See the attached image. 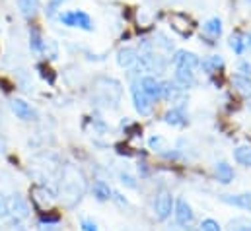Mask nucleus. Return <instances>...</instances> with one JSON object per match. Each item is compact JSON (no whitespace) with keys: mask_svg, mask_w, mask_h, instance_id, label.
<instances>
[{"mask_svg":"<svg viewBox=\"0 0 251 231\" xmlns=\"http://www.w3.org/2000/svg\"><path fill=\"white\" fill-rule=\"evenodd\" d=\"M86 192V177L74 165H66L61 177V200L68 208H74Z\"/></svg>","mask_w":251,"mask_h":231,"instance_id":"nucleus-1","label":"nucleus"},{"mask_svg":"<svg viewBox=\"0 0 251 231\" xmlns=\"http://www.w3.org/2000/svg\"><path fill=\"white\" fill-rule=\"evenodd\" d=\"M174 206H176V198L172 194V190L168 188H160L154 196V216L158 222H168L174 214Z\"/></svg>","mask_w":251,"mask_h":231,"instance_id":"nucleus-2","label":"nucleus"},{"mask_svg":"<svg viewBox=\"0 0 251 231\" xmlns=\"http://www.w3.org/2000/svg\"><path fill=\"white\" fill-rule=\"evenodd\" d=\"M59 20L66 27H78V29H84V31H94V20L90 18V14H86L82 10L63 12L59 16Z\"/></svg>","mask_w":251,"mask_h":231,"instance_id":"nucleus-3","label":"nucleus"},{"mask_svg":"<svg viewBox=\"0 0 251 231\" xmlns=\"http://www.w3.org/2000/svg\"><path fill=\"white\" fill-rule=\"evenodd\" d=\"M138 64L144 72H150L154 76L166 72V58L162 55H156L152 49H146V51L138 53Z\"/></svg>","mask_w":251,"mask_h":231,"instance_id":"nucleus-4","label":"nucleus"},{"mask_svg":"<svg viewBox=\"0 0 251 231\" xmlns=\"http://www.w3.org/2000/svg\"><path fill=\"white\" fill-rule=\"evenodd\" d=\"M130 97H132V105L136 109V113L140 116H150L154 109V101L142 92V88L138 86V82L130 84Z\"/></svg>","mask_w":251,"mask_h":231,"instance_id":"nucleus-5","label":"nucleus"},{"mask_svg":"<svg viewBox=\"0 0 251 231\" xmlns=\"http://www.w3.org/2000/svg\"><path fill=\"white\" fill-rule=\"evenodd\" d=\"M174 218H176V224L181 228V230H191L195 226V212L191 208L185 198H177L176 200V206H174Z\"/></svg>","mask_w":251,"mask_h":231,"instance_id":"nucleus-6","label":"nucleus"},{"mask_svg":"<svg viewBox=\"0 0 251 231\" xmlns=\"http://www.w3.org/2000/svg\"><path fill=\"white\" fill-rule=\"evenodd\" d=\"M138 86L142 88V92H144L152 101H160V99H162V82H160L154 74H146V76L138 78Z\"/></svg>","mask_w":251,"mask_h":231,"instance_id":"nucleus-7","label":"nucleus"},{"mask_svg":"<svg viewBox=\"0 0 251 231\" xmlns=\"http://www.w3.org/2000/svg\"><path fill=\"white\" fill-rule=\"evenodd\" d=\"M172 64H174V68H191V70H195L201 64V58L197 57L195 53H191V51L179 49L172 57Z\"/></svg>","mask_w":251,"mask_h":231,"instance_id":"nucleus-8","label":"nucleus"},{"mask_svg":"<svg viewBox=\"0 0 251 231\" xmlns=\"http://www.w3.org/2000/svg\"><path fill=\"white\" fill-rule=\"evenodd\" d=\"M10 109H12V113L18 116L20 120H35L37 118L35 109L27 101H24V99H12L10 101Z\"/></svg>","mask_w":251,"mask_h":231,"instance_id":"nucleus-9","label":"nucleus"},{"mask_svg":"<svg viewBox=\"0 0 251 231\" xmlns=\"http://www.w3.org/2000/svg\"><path fill=\"white\" fill-rule=\"evenodd\" d=\"M8 208H10V216H14V220H25V218H29V204L20 194H14L8 200Z\"/></svg>","mask_w":251,"mask_h":231,"instance_id":"nucleus-10","label":"nucleus"},{"mask_svg":"<svg viewBox=\"0 0 251 231\" xmlns=\"http://www.w3.org/2000/svg\"><path fill=\"white\" fill-rule=\"evenodd\" d=\"M220 200L224 204H230L234 208L251 212V192H240V194H222Z\"/></svg>","mask_w":251,"mask_h":231,"instance_id":"nucleus-11","label":"nucleus"},{"mask_svg":"<svg viewBox=\"0 0 251 231\" xmlns=\"http://www.w3.org/2000/svg\"><path fill=\"white\" fill-rule=\"evenodd\" d=\"M183 88L176 82V80H164L162 82V99L168 103H176L181 95H183Z\"/></svg>","mask_w":251,"mask_h":231,"instance_id":"nucleus-12","label":"nucleus"},{"mask_svg":"<svg viewBox=\"0 0 251 231\" xmlns=\"http://www.w3.org/2000/svg\"><path fill=\"white\" fill-rule=\"evenodd\" d=\"M164 122L174 126V128H181L187 124V113H185V107L183 105H176L172 107L166 115H164Z\"/></svg>","mask_w":251,"mask_h":231,"instance_id":"nucleus-13","label":"nucleus"},{"mask_svg":"<svg viewBox=\"0 0 251 231\" xmlns=\"http://www.w3.org/2000/svg\"><path fill=\"white\" fill-rule=\"evenodd\" d=\"M214 177H216V181L220 183V185H230L232 181H234V167L228 163V162H224V160H220V162H216L214 163Z\"/></svg>","mask_w":251,"mask_h":231,"instance_id":"nucleus-14","label":"nucleus"},{"mask_svg":"<svg viewBox=\"0 0 251 231\" xmlns=\"http://www.w3.org/2000/svg\"><path fill=\"white\" fill-rule=\"evenodd\" d=\"M172 27L181 35V37H191L193 33V25H191V20H189L185 14H174L172 16Z\"/></svg>","mask_w":251,"mask_h":231,"instance_id":"nucleus-15","label":"nucleus"},{"mask_svg":"<svg viewBox=\"0 0 251 231\" xmlns=\"http://www.w3.org/2000/svg\"><path fill=\"white\" fill-rule=\"evenodd\" d=\"M174 80L183 90H189V88H195L197 86V76H195V70H191V68H176Z\"/></svg>","mask_w":251,"mask_h":231,"instance_id":"nucleus-16","label":"nucleus"},{"mask_svg":"<svg viewBox=\"0 0 251 231\" xmlns=\"http://www.w3.org/2000/svg\"><path fill=\"white\" fill-rule=\"evenodd\" d=\"M117 64L121 68H132L138 64V51L132 47H123L117 53Z\"/></svg>","mask_w":251,"mask_h":231,"instance_id":"nucleus-17","label":"nucleus"},{"mask_svg":"<svg viewBox=\"0 0 251 231\" xmlns=\"http://www.w3.org/2000/svg\"><path fill=\"white\" fill-rule=\"evenodd\" d=\"M199 68H201L204 74L212 76V74H216L218 70H222V68H224V58L220 57V55H210V57H206V58H202V60H201Z\"/></svg>","mask_w":251,"mask_h":231,"instance_id":"nucleus-18","label":"nucleus"},{"mask_svg":"<svg viewBox=\"0 0 251 231\" xmlns=\"http://www.w3.org/2000/svg\"><path fill=\"white\" fill-rule=\"evenodd\" d=\"M92 194H94V198L98 202H109L113 198V190H111V186L105 181H94Z\"/></svg>","mask_w":251,"mask_h":231,"instance_id":"nucleus-19","label":"nucleus"},{"mask_svg":"<svg viewBox=\"0 0 251 231\" xmlns=\"http://www.w3.org/2000/svg\"><path fill=\"white\" fill-rule=\"evenodd\" d=\"M222 31H224V27H222V20L220 18H210V20H206L202 23V33L206 37H210V39H218L222 35Z\"/></svg>","mask_w":251,"mask_h":231,"instance_id":"nucleus-20","label":"nucleus"},{"mask_svg":"<svg viewBox=\"0 0 251 231\" xmlns=\"http://www.w3.org/2000/svg\"><path fill=\"white\" fill-rule=\"evenodd\" d=\"M234 162L242 167H251V146L250 144H244V146H238L234 150Z\"/></svg>","mask_w":251,"mask_h":231,"instance_id":"nucleus-21","label":"nucleus"},{"mask_svg":"<svg viewBox=\"0 0 251 231\" xmlns=\"http://www.w3.org/2000/svg\"><path fill=\"white\" fill-rule=\"evenodd\" d=\"M232 84H234V88L242 93V95H246V97H251V78L250 76H244V74H234L232 76Z\"/></svg>","mask_w":251,"mask_h":231,"instance_id":"nucleus-22","label":"nucleus"},{"mask_svg":"<svg viewBox=\"0 0 251 231\" xmlns=\"http://www.w3.org/2000/svg\"><path fill=\"white\" fill-rule=\"evenodd\" d=\"M228 45H230V49H232L238 57L246 55V53H248V49H246V33H242V31L232 33V37H230Z\"/></svg>","mask_w":251,"mask_h":231,"instance_id":"nucleus-23","label":"nucleus"},{"mask_svg":"<svg viewBox=\"0 0 251 231\" xmlns=\"http://www.w3.org/2000/svg\"><path fill=\"white\" fill-rule=\"evenodd\" d=\"M29 49L33 53H43V49H45V39L41 37V31L37 27L29 29Z\"/></svg>","mask_w":251,"mask_h":231,"instance_id":"nucleus-24","label":"nucleus"},{"mask_svg":"<svg viewBox=\"0 0 251 231\" xmlns=\"http://www.w3.org/2000/svg\"><path fill=\"white\" fill-rule=\"evenodd\" d=\"M18 8L25 18H33L39 10V0H18Z\"/></svg>","mask_w":251,"mask_h":231,"instance_id":"nucleus-25","label":"nucleus"},{"mask_svg":"<svg viewBox=\"0 0 251 231\" xmlns=\"http://www.w3.org/2000/svg\"><path fill=\"white\" fill-rule=\"evenodd\" d=\"M228 231H251L250 218H234L228 224Z\"/></svg>","mask_w":251,"mask_h":231,"instance_id":"nucleus-26","label":"nucleus"},{"mask_svg":"<svg viewBox=\"0 0 251 231\" xmlns=\"http://www.w3.org/2000/svg\"><path fill=\"white\" fill-rule=\"evenodd\" d=\"M148 146H150V150L164 154V150H166V140H164L160 134H156V136H150V138H148Z\"/></svg>","mask_w":251,"mask_h":231,"instance_id":"nucleus-27","label":"nucleus"},{"mask_svg":"<svg viewBox=\"0 0 251 231\" xmlns=\"http://www.w3.org/2000/svg\"><path fill=\"white\" fill-rule=\"evenodd\" d=\"M64 4V0H49L47 2V8H45V16L49 18V20H53L57 14H59V8Z\"/></svg>","mask_w":251,"mask_h":231,"instance_id":"nucleus-28","label":"nucleus"},{"mask_svg":"<svg viewBox=\"0 0 251 231\" xmlns=\"http://www.w3.org/2000/svg\"><path fill=\"white\" fill-rule=\"evenodd\" d=\"M119 181H121V185L126 186V188H132V190H136L138 188V181H136V177H132L130 173H119Z\"/></svg>","mask_w":251,"mask_h":231,"instance_id":"nucleus-29","label":"nucleus"},{"mask_svg":"<svg viewBox=\"0 0 251 231\" xmlns=\"http://www.w3.org/2000/svg\"><path fill=\"white\" fill-rule=\"evenodd\" d=\"M199 231H222V228H220V224H218L216 220L206 218V220H202V222H201Z\"/></svg>","mask_w":251,"mask_h":231,"instance_id":"nucleus-30","label":"nucleus"},{"mask_svg":"<svg viewBox=\"0 0 251 231\" xmlns=\"http://www.w3.org/2000/svg\"><path fill=\"white\" fill-rule=\"evenodd\" d=\"M37 70L41 72V78H43V80H47L51 86L55 84V74H53V70H51V68H47L45 64H39V66H37Z\"/></svg>","mask_w":251,"mask_h":231,"instance_id":"nucleus-31","label":"nucleus"},{"mask_svg":"<svg viewBox=\"0 0 251 231\" xmlns=\"http://www.w3.org/2000/svg\"><path fill=\"white\" fill-rule=\"evenodd\" d=\"M80 230L82 231H100V228H98V224H96L94 220H90V218H82V220H80Z\"/></svg>","mask_w":251,"mask_h":231,"instance_id":"nucleus-32","label":"nucleus"},{"mask_svg":"<svg viewBox=\"0 0 251 231\" xmlns=\"http://www.w3.org/2000/svg\"><path fill=\"white\" fill-rule=\"evenodd\" d=\"M43 51H47V53L51 55L49 58L59 57V49H57V43H55L53 39H47V41H45V49H43Z\"/></svg>","mask_w":251,"mask_h":231,"instance_id":"nucleus-33","label":"nucleus"},{"mask_svg":"<svg viewBox=\"0 0 251 231\" xmlns=\"http://www.w3.org/2000/svg\"><path fill=\"white\" fill-rule=\"evenodd\" d=\"M238 72L251 78V62H248V60H240V64H238Z\"/></svg>","mask_w":251,"mask_h":231,"instance_id":"nucleus-34","label":"nucleus"},{"mask_svg":"<svg viewBox=\"0 0 251 231\" xmlns=\"http://www.w3.org/2000/svg\"><path fill=\"white\" fill-rule=\"evenodd\" d=\"M10 218V208H8V200L0 196V220Z\"/></svg>","mask_w":251,"mask_h":231,"instance_id":"nucleus-35","label":"nucleus"},{"mask_svg":"<svg viewBox=\"0 0 251 231\" xmlns=\"http://www.w3.org/2000/svg\"><path fill=\"white\" fill-rule=\"evenodd\" d=\"M111 200H115V202L121 204V206H126V204H128V200H126L121 192H113V198H111Z\"/></svg>","mask_w":251,"mask_h":231,"instance_id":"nucleus-36","label":"nucleus"},{"mask_svg":"<svg viewBox=\"0 0 251 231\" xmlns=\"http://www.w3.org/2000/svg\"><path fill=\"white\" fill-rule=\"evenodd\" d=\"M246 49L251 51V33H246Z\"/></svg>","mask_w":251,"mask_h":231,"instance_id":"nucleus-37","label":"nucleus"},{"mask_svg":"<svg viewBox=\"0 0 251 231\" xmlns=\"http://www.w3.org/2000/svg\"><path fill=\"white\" fill-rule=\"evenodd\" d=\"M4 150H6V140H4L2 136H0V154H2Z\"/></svg>","mask_w":251,"mask_h":231,"instance_id":"nucleus-38","label":"nucleus"},{"mask_svg":"<svg viewBox=\"0 0 251 231\" xmlns=\"http://www.w3.org/2000/svg\"><path fill=\"white\" fill-rule=\"evenodd\" d=\"M248 107H250V111H251V97L248 99Z\"/></svg>","mask_w":251,"mask_h":231,"instance_id":"nucleus-39","label":"nucleus"},{"mask_svg":"<svg viewBox=\"0 0 251 231\" xmlns=\"http://www.w3.org/2000/svg\"><path fill=\"white\" fill-rule=\"evenodd\" d=\"M174 2H181V0H174Z\"/></svg>","mask_w":251,"mask_h":231,"instance_id":"nucleus-40","label":"nucleus"},{"mask_svg":"<svg viewBox=\"0 0 251 231\" xmlns=\"http://www.w3.org/2000/svg\"><path fill=\"white\" fill-rule=\"evenodd\" d=\"M22 231H24V230H22Z\"/></svg>","mask_w":251,"mask_h":231,"instance_id":"nucleus-41","label":"nucleus"}]
</instances>
